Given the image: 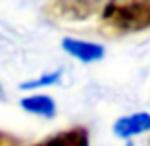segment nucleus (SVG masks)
<instances>
[{
  "label": "nucleus",
  "instance_id": "4",
  "mask_svg": "<svg viewBox=\"0 0 150 146\" xmlns=\"http://www.w3.org/2000/svg\"><path fill=\"white\" fill-rule=\"evenodd\" d=\"M97 10V4L91 2H53L46 6V11H50L51 17L65 19V21H78L88 19Z\"/></svg>",
  "mask_w": 150,
  "mask_h": 146
},
{
  "label": "nucleus",
  "instance_id": "5",
  "mask_svg": "<svg viewBox=\"0 0 150 146\" xmlns=\"http://www.w3.org/2000/svg\"><path fill=\"white\" fill-rule=\"evenodd\" d=\"M33 146H89V131L78 125V127L59 131Z\"/></svg>",
  "mask_w": 150,
  "mask_h": 146
},
{
  "label": "nucleus",
  "instance_id": "3",
  "mask_svg": "<svg viewBox=\"0 0 150 146\" xmlns=\"http://www.w3.org/2000/svg\"><path fill=\"white\" fill-rule=\"evenodd\" d=\"M112 131L120 139H131V137L143 135V133L150 131V114L146 112H135L122 116L114 121Z\"/></svg>",
  "mask_w": 150,
  "mask_h": 146
},
{
  "label": "nucleus",
  "instance_id": "7",
  "mask_svg": "<svg viewBox=\"0 0 150 146\" xmlns=\"http://www.w3.org/2000/svg\"><path fill=\"white\" fill-rule=\"evenodd\" d=\"M61 74L63 70H53V72H46V74H40L38 78L34 80H27L21 84V89L25 91H30V89H42V87H50V85H55L59 80H61Z\"/></svg>",
  "mask_w": 150,
  "mask_h": 146
},
{
  "label": "nucleus",
  "instance_id": "1",
  "mask_svg": "<svg viewBox=\"0 0 150 146\" xmlns=\"http://www.w3.org/2000/svg\"><path fill=\"white\" fill-rule=\"evenodd\" d=\"M101 27L112 34L150 29V2H108L101 8Z\"/></svg>",
  "mask_w": 150,
  "mask_h": 146
},
{
  "label": "nucleus",
  "instance_id": "2",
  "mask_svg": "<svg viewBox=\"0 0 150 146\" xmlns=\"http://www.w3.org/2000/svg\"><path fill=\"white\" fill-rule=\"evenodd\" d=\"M61 46L70 57L78 59L82 63H95L105 57V48L101 44H95V42L80 40V38H63Z\"/></svg>",
  "mask_w": 150,
  "mask_h": 146
},
{
  "label": "nucleus",
  "instance_id": "9",
  "mask_svg": "<svg viewBox=\"0 0 150 146\" xmlns=\"http://www.w3.org/2000/svg\"><path fill=\"white\" fill-rule=\"evenodd\" d=\"M4 97V89H2V85H0V99Z\"/></svg>",
  "mask_w": 150,
  "mask_h": 146
},
{
  "label": "nucleus",
  "instance_id": "8",
  "mask_svg": "<svg viewBox=\"0 0 150 146\" xmlns=\"http://www.w3.org/2000/svg\"><path fill=\"white\" fill-rule=\"evenodd\" d=\"M0 146H19V140L15 137L8 135V133L0 131Z\"/></svg>",
  "mask_w": 150,
  "mask_h": 146
},
{
  "label": "nucleus",
  "instance_id": "6",
  "mask_svg": "<svg viewBox=\"0 0 150 146\" xmlns=\"http://www.w3.org/2000/svg\"><path fill=\"white\" fill-rule=\"evenodd\" d=\"M21 108L29 114H34V116L40 118H53L55 112H57V106H55V101L50 95H29L21 99Z\"/></svg>",
  "mask_w": 150,
  "mask_h": 146
}]
</instances>
